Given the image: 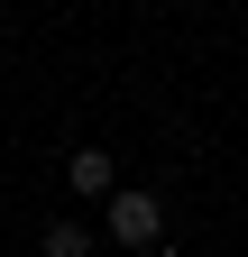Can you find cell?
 Masks as SVG:
<instances>
[{
	"mask_svg": "<svg viewBox=\"0 0 248 257\" xmlns=\"http://www.w3.org/2000/svg\"><path fill=\"white\" fill-rule=\"evenodd\" d=\"M101 202H110V239L119 248H157L166 239V202L157 193H101Z\"/></svg>",
	"mask_w": 248,
	"mask_h": 257,
	"instance_id": "cell-1",
	"label": "cell"
},
{
	"mask_svg": "<svg viewBox=\"0 0 248 257\" xmlns=\"http://www.w3.org/2000/svg\"><path fill=\"white\" fill-rule=\"evenodd\" d=\"M65 184H74V193H110V184H119L110 147H74V156H65Z\"/></svg>",
	"mask_w": 248,
	"mask_h": 257,
	"instance_id": "cell-2",
	"label": "cell"
},
{
	"mask_svg": "<svg viewBox=\"0 0 248 257\" xmlns=\"http://www.w3.org/2000/svg\"><path fill=\"white\" fill-rule=\"evenodd\" d=\"M37 248H46V257H83V248H92V220H46Z\"/></svg>",
	"mask_w": 248,
	"mask_h": 257,
	"instance_id": "cell-3",
	"label": "cell"
}]
</instances>
